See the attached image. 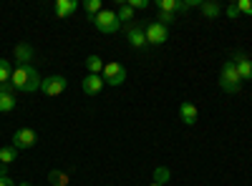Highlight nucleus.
Returning a JSON list of instances; mask_svg holds the SVG:
<instances>
[{
  "mask_svg": "<svg viewBox=\"0 0 252 186\" xmlns=\"http://www.w3.org/2000/svg\"><path fill=\"white\" fill-rule=\"evenodd\" d=\"M179 118L182 123H187V126H194L197 118H199V111L192 101H182V106H179Z\"/></svg>",
  "mask_w": 252,
  "mask_h": 186,
  "instance_id": "12",
  "label": "nucleus"
},
{
  "mask_svg": "<svg viewBox=\"0 0 252 186\" xmlns=\"http://www.w3.org/2000/svg\"><path fill=\"white\" fill-rule=\"evenodd\" d=\"M101 78L106 86H121L126 80V66L119 63V60H111V63H103V71H101Z\"/></svg>",
  "mask_w": 252,
  "mask_h": 186,
  "instance_id": "4",
  "label": "nucleus"
},
{
  "mask_svg": "<svg viewBox=\"0 0 252 186\" xmlns=\"http://www.w3.org/2000/svg\"><path fill=\"white\" fill-rule=\"evenodd\" d=\"M227 18H232V20L240 18V8H237V3H229V5H227Z\"/></svg>",
  "mask_w": 252,
  "mask_h": 186,
  "instance_id": "26",
  "label": "nucleus"
},
{
  "mask_svg": "<svg viewBox=\"0 0 252 186\" xmlns=\"http://www.w3.org/2000/svg\"><path fill=\"white\" fill-rule=\"evenodd\" d=\"M144 35H146V43L149 46H161L169 40V28L157 23V20H149V23L144 26Z\"/></svg>",
  "mask_w": 252,
  "mask_h": 186,
  "instance_id": "5",
  "label": "nucleus"
},
{
  "mask_svg": "<svg viewBox=\"0 0 252 186\" xmlns=\"http://www.w3.org/2000/svg\"><path fill=\"white\" fill-rule=\"evenodd\" d=\"M220 88L224 93H237L242 88V78H240V73H237V68L232 63V58L224 60L222 68H220Z\"/></svg>",
  "mask_w": 252,
  "mask_h": 186,
  "instance_id": "2",
  "label": "nucleus"
},
{
  "mask_svg": "<svg viewBox=\"0 0 252 186\" xmlns=\"http://www.w3.org/2000/svg\"><path fill=\"white\" fill-rule=\"evenodd\" d=\"M103 78L101 76H94V73H86V78L81 80V88H83V93L86 96H98L101 91H103Z\"/></svg>",
  "mask_w": 252,
  "mask_h": 186,
  "instance_id": "11",
  "label": "nucleus"
},
{
  "mask_svg": "<svg viewBox=\"0 0 252 186\" xmlns=\"http://www.w3.org/2000/svg\"><path fill=\"white\" fill-rule=\"evenodd\" d=\"M66 88H68V80L63 76H48V78L40 80V93L48 96V98H56L61 93H66Z\"/></svg>",
  "mask_w": 252,
  "mask_h": 186,
  "instance_id": "6",
  "label": "nucleus"
},
{
  "mask_svg": "<svg viewBox=\"0 0 252 186\" xmlns=\"http://www.w3.org/2000/svg\"><path fill=\"white\" fill-rule=\"evenodd\" d=\"M91 23L98 33H106V35H114L121 30V23H119V18H116V10H109V8H103L98 15L91 18Z\"/></svg>",
  "mask_w": 252,
  "mask_h": 186,
  "instance_id": "3",
  "label": "nucleus"
},
{
  "mask_svg": "<svg viewBox=\"0 0 252 186\" xmlns=\"http://www.w3.org/2000/svg\"><path fill=\"white\" fill-rule=\"evenodd\" d=\"M48 184L51 186H68V174L53 169V171H48Z\"/></svg>",
  "mask_w": 252,
  "mask_h": 186,
  "instance_id": "18",
  "label": "nucleus"
},
{
  "mask_svg": "<svg viewBox=\"0 0 252 186\" xmlns=\"http://www.w3.org/2000/svg\"><path fill=\"white\" fill-rule=\"evenodd\" d=\"M240 15H252V0H237Z\"/></svg>",
  "mask_w": 252,
  "mask_h": 186,
  "instance_id": "25",
  "label": "nucleus"
},
{
  "mask_svg": "<svg viewBox=\"0 0 252 186\" xmlns=\"http://www.w3.org/2000/svg\"><path fill=\"white\" fill-rule=\"evenodd\" d=\"M86 68H89V73L101 76V71H103V60H101L98 55H89V58H86Z\"/></svg>",
  "mask_w": 252,
  "mask_h": 186,
  "instance_id": "20",
  "label": "nucleus"
},
{
  "mask_svg": "<svg viewBox=\"0 0 252 186\" xmlns=\"http://www.w3.org/2000/svg\"><path fill=\"white\" fill-rule=\"evenodd\" d=\"M126 3H129L134 10H139V8H141V10H144V8H149V0H126Z\"/></svg>",
  "mask_w": 252,
  "mask_h": 186,
  "instance_id": "27",
  "label": "nucleus"
},
{
  "mask_svg": "<svg viewBox=\"0 0 252 186\" xmlns=\"http://www.w3.org/2000/svg\"><path fill=\"white\" fill-rule=\"evenodd\" d=\"M0 186H15V181L10 176H0Z\"/></svg>",
  "mask_w": 252,
  "mask_h": 186,
  "instance_id": "28",
  "label": "nucleus"
},
{
  "mask_svg": "<svg viewBox=\"0 0 252 186\" xmlns=\"http://www.w3.org/2000/svg\"><path fill=\"white\" fill-rule=\"evenodd\" d=\"M53 10H56L58 18H71L78 10V0H56Z\"/></svg>",
  "mask_w": 252,
  "mask_h": 186,
  "instance_id": "14",
  "label": "nucleus"
},
{
  "mask_svg": "<svg viewBox=\"0 0 252 186\" xmlns=\"http://www.w3.org/2000/svg\"><path fill=\"white\" fill-rule=\"evenodd\" d=\"M232 63H235V68H237V73H240V78H242V83H245V80H252V58H250V55L235 53V55H232Z\"/></svg>",
  "mask_w": 252,
  "mask_h": 186,
  "instance_id": "9",
  "label": "nucleus"
},
{
  "mask_svg": "<svg viewBox=\"0 0 252 186\" xmlns=\"http://www.w3.org/2000/svg\"><path fill=\"white\" fill-rule=\"evenodd\" d=\"M15 60H18V66H31V60H33V46L28 43H18L15 51H13Z\"/></svg>",
  "mask_w": 252,
  "mask_h": 186,
  "instance_id": "15",
  "label": "nucleus"
},
{
  "mask_svg": "<svg viewBox=\"0 0 252 186\" xmlns=\"http://www.w3.org/2000/svg\"><path fill=\"white\" fill-rule=\"evenodd\" d=\"M174 20H177V15H172V13H159V15H157V23H161V26H166V28H169Z\"/></svg>",
  "mask_w": 252,
  "mask_h": 186,
  "instance_id": "24",
  "label": "nucleus"
},
{
  "mask_svg": "<svg viewBox=\"0 0 252 186\" xmlns=\"http://www.w3.org/2000/svg\"><path fill=\"white\" fill-rule=\"evenodd\" d=\"M40 73L33 68V66H15L13 68V76H10V83L15 91L20 93H35L40 91Z\"/></svg>",
  "mask_w": 252,
  "mask_h": 186,
  "instance_id": "1",
  "label": "nucleus"
},
{
  "mask_svg": "<svg viewBox=\"0 0 252 186\" xmlns=\"http://www.w3.org/2000/svg\"><path fill=\"white\" fill-rule=\"evenodd\" d=\"M83 10L94 18V15H98L103 10V5H101V0H86V3H83Z\"/></svg>",
  "mask_w": 252,
  "mask_h": 186,
  "instance_id": "23",
  "label": "nucleus"
},
{
  "mask_svg": "<svg viewBox=\"0 0 252 186\" xmlns=\"http://www.w3.org/2000/svg\"><path fill=\"white\" fill-rule=\"evenodd\" d=\"M18 159V149L15 146H3V149H0V163H5V166H8V163H13Z\"/></svg>",
  "mask_w": 252,
  "mask_h": 186,
  "instance_id": "21",
  "label": "nucleus"
},
{
  "mask_svg": "<svg viewBox=\"0 0 252 186\" xmlns=\"http://www.w3.org/2000/svg\"><path fill=\"white\" fill-rule=\"evenodd\" d=\"M202 15L207 18V20H215V18H220L222 15V5L217 3V0H207V3H202Z\"/></svg>",
  "mask_w": 252,
  "mask_h": 186,
  "instance_id": "16",
  "label": "nucleus"
},
{
  "mask_svg": "<svg viewBox=\"0 0 252 186\" xmlns=\"http://www.w3.org/2000/svg\"><path fill=\"white\" fill-rule=\"evenodd\" d=\"M10 76H13V63L5 58H0V86L10 83Z\"/></svg>",
  "mask_w": 252,
  "mask_h": 186,
  "instance_id": "19",
  "label": "nucleus"
},
{
  "mask_svg": "<svg viewBox=\"0 0 252 186\" xmlns=\"http://www.w3.org/2000/svg\"><path fill=\"white\" fill-rule=\"evenodd\" d=\"M0 176H8V166H5V163H0Z\"/></svg>",
  "mask_w": 252,
  "mask_h": 186,
  "instance_id": "29",
  "label": "nucleus"
},
{
  "mask_svg": "<svg viewBox=\"0 0 252 186\" xmlns=\"http://www.w3.org/2000/svg\"><path fill=\"white\" fill-rule=\"evenodd\" d=\"M149 186H159V184H154V181H152V184H149Z\"/></svg>",
  "mask_w": 252,
  "mask_h": 186,
  "instance_id": "31",
  "label": "nucleus"
},
{
  "mask_svg": "<svg viewBox=\"0 0 252 186\" xmlns=\"http://www.w3.org/2000/svg\"><path fill=\"white\" fill-rule=\"evenodd\" d=\"M134 8L129 5V3H126V0H124V3H119V8H116V18H119V23H129V20H134Z\"/></svg>",
  "mask_w": 252,
  "mask_h": 186,
  "instance_id": "17",
  "label": "nucleus"
},
{
  "mask_svg": "<svg viewBox=\"0 0 252 186\" xmlns=\"http://www.w3.org/2000/svg\"><path fill=\"white\" fill-rule=\"evenodd\" d=\"M18 91L13 88V83H3V88H0V113H10L15 108L18 103Z\"/></svg>",
  "mask_w": 252,
  "mask_h": 186,
  "instance_id": "8",
  "label": "nucleus"
},
{
  "mask_svg": "<svg viewBox=\"0 0 252 186\" xmlns=\"http://www.w3.org/2000/svg\"><path fill=\"white\" fill-rule=\"evenodd\" d=\"M126 40H129V46H131V48H144V46H146L144 26L129 23V26H126Z\"/></svg>",
  "mask_w": 252,
  "mask_h": 186,
  "instance_id": "10",
  "label": "nucleus"
},
{
  "mask_svg": "<svg viewBox=\"0 0 252 186\" xmlns=\"http://www.w3.org/2000/svg\"><path fill=\"white\" fill-rule=\"evenodd\" d=\"M157 10H159V13H172V15L187 13L184 0H157Z\"/></svg>",
  "mask_w": 252,
  "mask_h": 186,
  "instance_id": "13",
  "label": "nucleus"
},
{
  "mask_svg": "<svg viewBox=\"0 0 252 186\" xmlns=\"http://www.w3.org/2000/svg\"><path fill=\"white\" fill-rule=\"evenodd\" d=\"M18 186H33V184H28V181H23V184H18Z\"/></svg>",
  "mask_w": 252,
  "mask_h": 186,
  "instance_id": "30",
  "label": "nucleus"
},
{
  "mask_svg": "<svg viewBox=\"0 0 252 186\" xmlns=\"http://www.w3.org/2000/svg\"><path fill=\"white\" fill-rule=\"evenodd\" d=\"M35 143H38V133L33 129H18L13 133V143H10V146H15L18 151H26V149H33Z\"/></svg>",
  "mask_w": 252,
  "mask_h": 186,
  "instance_id": "7",
  "label": "nucleus"
},
{
  "mask_svg": "<svg viewBox=\"0 0 252 186\" xmlns=\"http://www.w3.org/2000/svg\"><path fill=\"white\" fill-rule=\"evenodd\" d=\"M172 179V171L166 169V166H157L154 169V184H159V186H164L166 181Z\"/></svg>",
  "mask_w": 252,
  "mask_h": 186,
  "instance_id": "22",
  "label": "nucleus"
},
{
  "mask_svg": "<svg viewBox=\"0 0 252 186\" xmlns=\"http://www.w3.org/2000/svg\"><path fill=\"white\" fill-rule=\"evenodd\" d=\"M0 88H3V86H0Z\"/></svg>",
  "mask_w": 252,
  "mask_h": 186,
  "instance_id": "32",
  "label": "nucleus"
}]
</instances>
